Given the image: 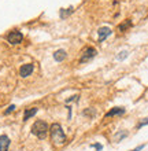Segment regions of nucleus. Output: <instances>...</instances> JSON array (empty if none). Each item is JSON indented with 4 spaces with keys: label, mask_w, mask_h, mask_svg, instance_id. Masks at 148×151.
Returning a JSON list of instances; mask_svg holds the SVG:
<instances>
[{
    "label": "nucleus",
    "mask_w": 148,
    "mask_h": 151,
    "mask_svg": "<svg viewBox=\"0 0 148 151\" xmlns=\"http://www.w3.org/2000/svg\"><path fill=\"white\" fill-rule=\"evenodd\" d=\"M49 133H51V142L54 146H56V147H60V146H63L64 143H66V135H64L63 129H62V127H60L58 122L52 124L51 128H49Z\"/></svg>",
    "instance_id": "obj_1"
},
{
    "label": "nucleus",
    "mask_w": 148,
    "mask_h": 151,
    "mask_svg": "<svg viewBox=\"0 0 148 151\" xmlns=\"http://www.w3.org/2000/svg\"><path fill=\"white\" fill-rule=\"evenodd\" d=\"M48 131H49L48 124L45 122V121H43V119H39V121H36V122L32 125V133L41 140H44L45 137H47Z\"/></svg>",
    "instance_id": "obj_2"
},
{
    "label": "nucleus",
    "mask_w": 148,
    "mask_h": 151,
    "mask_svg": "<svg viewBox=\"0 0 148 151\" xmlns=\"http://www.w3.org/2000/svg\"><path fill=\"white\" fill-rule=\"evenodd\" d=\"M97 51L95 50V48L92 47H87L82 51V54H81V58H80V63H85V62H89L91 59H93L95 56H96Z\"/></svg>",
    "instance_id": "obj_3"
},
{
    "label": "nucleus",
    "mask_w": 148,
    "mask_h": 151,
    "mask_svg": "<svg viewBox=\"0 0 148 151\" xmlns=\"http://www.w3.org/2000/svg\"><path fill=\"white\" fill-rule=\"evenodd\" d=\"M22 40H24V35L19 30H12V32H10L7 35V41L10 44H12V45L22 43Z\"/></svg>",
    "instance_id": "obj_4"
},
{
    "label": "nucleus",
    "mask_w": 148,
    "mask_h": 151,
    "mask_svg": "<svg viewBox=\"0 0 148 151\" xmlns=\"http://www.w3.org/2000/svg\"><path fill=\"white\" fill-rule=\"evenodd\" d=\"M33 70H34V66H33L32 63H25L21 66L19 69V76L21 77H29V76L33 73Z\"/></svg>",
    "instance_id": "obj_5"
},
{
    "label": "nucleus",
    "mask_w": 148,
    "mask_h": 151,
    "mask_svg": "<svg viewBox=\"0 0 148 151\" xmlns=\"http://www.w3.org/2000/svg\"><path fill=\"white\" fill-rule=\"evenodd\" d=\"M111 29L110 28H106V26H104V28H100L99 30H97V36H99V41H104V40L107 39L108 36H110V35H111Z\"/></svg>",
    "instance_id": "obj_6"
},
{
    "label": "nucleus",
    "mask_w": 148,
    "mask_h": 151,
    "mask_svg": "<svg viewBox=\"0 0 148 151\" xmlns=\"http://www.w3.org/2000/svg\"><path fill=\"white\" fill-rule=\"evenodd\" d=\"M10 147V139L6 135H0V151H7Z\"/></svg>",
    "instance_id": "obj_7"
},
{
    "label": "nucleus",
    "mask_w": 148,
    "mask_h": 151,
    "mask_svg": "<svg viewBox=\"0 0 148 151\" xmlns=\"http://www.w3.org/2000/svg\"><path fill=\"white\" fill-rule=\"evenodd\" d=\"M66 56H67V54H66L64 50H58V51H55V54H54V59H55L56 62H62V60L66 59Z\"/></svg>",
    "instance_id": "obj_8"
},
{
    "label": "nucleus",
    "mask_w": 148,
    "mask_h": 151,
    "mask_svg": "<svg viewBox=\"0 0 148 151\" xmlns=\"http://www.w3.org/2000/svg\"><path fill=\"white\" fill-rule=\"evenodd\" d=\"M125 114V109L124 107H114L106 114V117H112V115H122Z\"/></svg>",
    "instance_id": "obj_9"
},
{
    "label": "nucleus",
    "mask_w": 148,
    "mask_h": 151,
    "mask_svg": "<svg viewBox=\"0 0 148 151\" xmlns=\"http://www.w3.org/2000/svg\"><path fill=\"white\" fill-rule=\"evenodd\" d=\"M37 114V107H32V109H28L24 114V121H28L29 118H32L34 115Z\"/></svg>",
    "instance_id": "obj_10"
},
{
    "label": "nucleus",
    "mask_w": 148,
    "mask_h": 151,
    "mask_svg": "<svg viewBox=\"0 0 148 151\" xmlns=\"http://www.w3.org/2000/svg\"><path fill=\"white\" fill-rule=\"evenodd\" d=\"M73 11H74V8L73 7L62 8V10H60V17H62V18H67L70 14H73Z\"/></svg>",
    "instance_id": "obj_11"
},
{
    "label": "nucleus",
    "mask_w": 148,
    "mask_h": 151,
    "mask_svg": "<svg viewBox=\"0 0 148 151\" xmlns=\"http://www.w3.org/2000/svg\"><path fill=\"white\" fill-rule=\"evenodd\" d=\"M130 26H132V22H130V21H125L124 24H121L119 26H118V29H119L121 32H125V30L128 28H130Z\"/></svg>",
    "instance_id": "obj_12"
},
{
    "label": "nucleus",
    "mask_w": 148,
    "mask_h": 151,
    "mask_svg": "<svg viewBox=\"0 0 148 151\" xmlns=\"http://www.w3.org/2000/svg\"><path fill=\"white\" fill-rule=\"evenodd\" d=\"M128 55H129V52L126 51V50H125V51H121V52H119V55L117 56V59L124 60V59H125V58H126V56H128Z\"/></svg>",
    "instance_id": "obj_13"
},
{
    "label": "nucleus",
    "mask_w": 148,
    "mask_h": 151,
    "mask_svg": "<svg viewBox=\"0 0 148 151\" xmlns=\"http://www.w3.org/2000/svg\"><path fill=\"white\" fill-rule=\"evenodd\" d=\"M128 135V133H126V132H122V133H118V135H115V137H114V140H115V142H119L121 139H124L125 136Z\"/></svg>",
    "instance_id": "obj_14"
},
{
    "label": "nucleus",
    "mask_w": 148,
    "mask_h": 151,
    "mask_svg": "<svg viewBox=\"0 0 148 151\" xmlns=\"http://www.w3.org/2000/svg\"><path fill=\"white\" fill-rule=\"evenodd\" d=\"M84 114H85V115H89V117H92V115H95V114H96V111H95L93 109H89V110H87V111H84Z\"/></svg>",
    "instance_id": "obj_15"
},
{
    "label": "nucleus",
    "mask_w": 148,
    "mask_h": 151,
    "mask_svg": "<svg viewBox=\"0 0 148 151\" xmlns=\"http://www.w3.org/2000/svg\"><path fill=\"white\" fill-rule=\"evenodd\" d=\"M14 110H15V106H14V104H11V106H8V109L4 111V114L7 115V114H10L11 111H14Z\"/></svg>",
    "instance_id": "obj_16"
},
{
    "label": "nucleus",
    "mask_w": 148,
    "mask_h": 151,
    "mask_svg": "<svg viewBox=\"0 0 148 151\" xmlns=\"http://www.w3.org/2000/svg\"><path fill=\"white\" fill-rule=\"evenodd\" d=\"M77 100H78V95H76V96H71V98H70V99L67 100V103H69V102H77Z\"/></svg>",
    "instance_id": "obj_17"
},
{
    "label": "nucleus",
    "mask_w": 148,
    "mask_h": 151,
    "mask_svg": "<svg viewBox=\"0 0 148 151\" xmlns=\"http://www.w3.org/2000/svg\"><path fill=\"white\" fill-rule=\"evenodd\" d=\"M147 124H148V119H147V118H145V119H144V121H141V122H140V124H139V128H141V127H144V125H147Z\"/></svg>",
    "instance_id": "obj_18"
},
{
    "label": "nucleus",
    "mask_w": 148,
    "mask_h": 151,
    "mask_svg": "<svg viewBox=\"0 0 148 151\" xmlns=\"http://www.w3.org/2000/svg\"><path fill=\"white\" fill-rule=\"evenodd\" d=\"M144 148V146H140V147H137V148H134V150H132V151H141Z\"/></svg>",
    "instance_id": "obj_19"
},
{
    "label": "nucleus",
    "mask_w": 148,
    "mask_h": 151,
    "mask_svg": "<svg viewBox=\"0 0 148 151\" xmlns=\"http://www.w3.org/2000/svg\"><path fill=\"white\" fill-rule=\"evenodd\" d=\"M93 147H96V150H97V151H100V150H102V146H100V144H95Z\"/></svg>",
    "instance_id": "obj_20"
}]
</instances>
